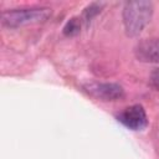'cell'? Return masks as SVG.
<instances>
[{
  "instance_id": "1",
  "label": "cell",
  "mask_w": 159,
  "mask_h": 159,
  "mask_svg": "<svg viewBox=\"0 0 159 159\" xmlns=\"http://www.w3.org/2000/svg\"><path fill=\"white\" fill-rule=\"evenodd\" d=\"M153 15V4L147 0H134L124 4L123 24L125 34L130 37L138 36L149 24Z\"/></svg>"
},
{
  "instance_id": "7",
  "label": "cell",
  "mask_w": 159,
  "mask_h": 159,
  "mask_svg": "<svg viewBox=\"0 0 159 159\" xmlns=\"http://www.w3.org/2000/svg\"><path fill=\"white\" fill-rule=\"evenodd\" d=\"M99 11H101V6L97 5V4H92V5H89V6L84 10L83 17H84V20L88 22V21H91V20L93 19V16H96Z\"/></svg>"
},
{
  "instance_id": "4",
  "label": "cell",
  "mask_w": 159,
  "mask_h": 159,
  "mask_svg": "<svg viewBox=\"0 0 159 159\" xmlns=\"http://www.w3.org/2000/svg\"><path fill=\"white\" fill-rule=\"evenodd\" d=\"M118 120L132 130H142L148 125V119L144 108L140 104H134L125 108L118 114Z\"/></svg>"
},
{
  "instance_id": "2",
  "label": "cell",
  "mask_w": 159,
  "mask_h": 159,
  "mask_svg": "<svg viewBox=\"0 0 159 159\" xmlns=\"http://www.w3.org/2000/svg\"><path fill=\"white\" fill-rule=\"evenodd\" d=\"M52 14V10L46 6L12 9L1 12V24L6 27H21L45 22Z\"/></svg>"
},
{
  "instance_id": "8",
  "label": "cell",
  "mask_w": 159,
  "mask_h": 159,
  "mask_svg": "<svg viewBox=\"0 0 159 159\" xmlns=\"http://www.w3.org/2000/svg\"><path fill=\"white\" fill-rule=\"evenodd\" d=\"M149 81H150V84L159 91V68H155L152 73H150V77H149Z\"/></svg>"
},
{
  "instance_id": "3",
  "label": "cell",
  "mask_w": 159,
  "mask_h": 159,
  "mask_svg": "<svg viewBox=\"0 0 159 159\" xmlns=\"http://www.w3.org/2000/svg\"><path fill=\"white\" fill-rule=\"evenodd\" d=\"M87 93H89L92 97L101 99V101H117L120 99L124 96V91L122 86L117 83H98L92 82L83 86Z\"/></svg>"
},
{
  "instance_id": "6",
  "label": "cell",
  "mask_w": 159,
  "mask_h": 159,
  "mask_svg": "<svg viewBox=\"0 0 159 159\" xmlns=\"http://www.w3.org/2000/svg\"><path fill=\"white\" fill-rule=\"evenodd\" d=\"M81 30V21L78 17H72L70 19L65 27H63V35L65 36H76L77 34H80Z\"/></svg>"
},
{
  "instance_id": "5",
  "label": "cell",
  "mask_w": 159,
  "mask_h": 159,
  "mask_svg": "<svg viewBox=\"0 0 159 159\" xmlns=\"http://www.w3.org/2000/svg\"><path fill=\"white\" fill-rule=\"evenodd\" d=\"M135 57L147 63H159V39H145L134 48Z\"/></svg>"
}]
</instances>
